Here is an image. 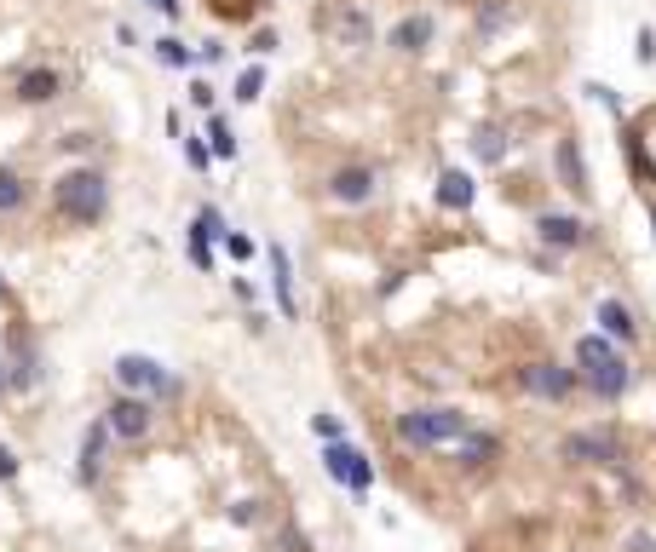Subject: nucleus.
<instances>
[{"mask_svg": "<svg viewBox=\"0 0 656 552\" xmlns=\"http://www.w3.org/2000/svg\"><path fill=\"white\" fill-rule=\"evenodd\" d=\"M52 213L70 225H98L110 213V179L104 167H70L52 179Z\"/></svg>", "mask_w": 656, "mask_h": 552, "instance_id": "obj_1", "label": "nucleus"}, {"mask_svg": "<svg viewBox=\"0 0 656 552\" xmlns=\"http://www.w3.org/2000/svg\"><path fill=\"white\" fill-rule=\"evenodd\" d=\"M576 374H582V386L593 391V397H605V403H616L633 380L628 363H622V351H616L605 334H582V340H576Z\"/></svg>", "mask_w": 656, "mask_h": 552, "instance_id": "obj_2", "label": "nucleus"}, {"mask_svg": "<svg viewBox=\"0 0 656 552\" xmlns=\"http://www.w3.org/2000/svg\"><path fill=\"white\" fill-rule=\"evenodd\" d=\"M398 437L415 443V449L461 443V437H467V414L461 409H409V414H398Z\"/></svg>", "mask_w": 656, "mask_h": 552, "instance_id": "obj_3", "label": "nucleus"}, {"mask_svg": "<svg viewBox=\"0 0 656 552\" xmlns=\"http://www.w3.org/2000/svg\"><path fill=\"white\" fill-rule=\"evenodd\" d=\"M116 386L121 391H139V397H150V403H173L179 397V374H167L156 357H144V351H127V357H116Z\"/></svg>", "mask_w": 656, "mask_h": 552, "instance_id": "obj_4", "label": "nucleus"}, {"mask_svg": "<svg viewBox=\"0 0 656 552\" xmlns=\"http://www.w3.org/2000/svg\"><path fill=\"white\" fill-rule=\"evenodd\" d=\"M104 426H110V437H116V443H144V437H150V426H156V403H150V397H139V391H121L116 403L104 409Z\"/></svg>", "mask_w": 656, "mask_h": 552, "instance_id": "obj_5", "label": "nucleus"}, {"mask_svg": "<svg viewBox=\"0 0 656 552\" xmlns=\"http://www.w3.org/2000/svg\"><path fill=\"white\" fill-rule=\"evenodd\" d=\"M323 472L340 483V489H352L357 501H363V495H369V483H375V466H369V455H363V449H352L346 437H334V443L323 449Z\"/></svg>", "mask_w": 656, "mask_h": 552, "instance_id": "obj_6", "label": "nucleus"}, {"mask_svg": "<svg viewBox=\"0 0 656 552\" xmlns=\"http://www.w3.org/2000/svg\"><path fill=\"white\" fill-rule=\"evenodd\" d=\"M0 357H6L12 391H35L41 386V351H35V340H29V328H12L6 345H0Z\"/></svg>", "mask_w": 656, "mask_h": 552, "instance_id": "obj_7", "label": "nucleus"}, {"mask_svg": "<svg viewBox=\"0 0 656 552\" xmlns=\"http://www.w3.org/2000/svg\"><path fill=\"white\" fill-rule=\"evenodd\" d=\"M375 190H380V173H375V167H363V161L340 167V173L328 179V196H334L340 207H363L369 196H375Z\"/></svg>", "mask_w": 656, "mask_h": 552, "instance_id": "obj_8", "label": "nucleus"}, {"mask_svg": "<svg viewBox=\"0 0 656 552\" xmlns=\"http://www.w3.org/2000/svg\"><path fill=\"white\" fill-rule=\"evenodd\" d=\"M564 460H587V466H622V443L610 432H570L564 437Z\"/></svg>", "mask_w": 656, "mask_h": 552, "instance_id": "obj_9", "label": "nucleus"}, {"mask_svg": "<svg viewBox=\"0 0 656 552\" xmlns=\"http://www.w3.org/2000/svg\"><path fill=\"white\" fill-rule=\"evenodd\" d=\"M536 242H541V248H553V253L582 248V242H587V225L576 219V213H536Z\"/></svg>", "mask_w": 656, "mask_h": 552, "instance_id": "obj_10", "label": "nucleus"}, {"mask_svg": "<svg viewBox=\"0 0 656 552\" xmlns=\"http://www.w3.org/2000/svg\"><path fill=\"white\" fill-rule=\"evenodd\" d=\"M524 391L530 397H547V403H559V397H570V386H576V368H559V363H530L524 374Z\"/></svg>", "mask_w": 656, "mask_h": 552, "instance_id": "obj_11", "label": "nucleus"}, {"mask_svg": "<svg viewBox=\"0 0 656 552\" xmlns=\"http://www.w3.org/2000/svg\"><path fill=\"white\" fill-rule=\"evenodd\" d=\"M58 92H64V75H58L52 64H35V69H24V75H18V87H12V98L35 110V104H52Z\"/></svg>", "mask_w": 656, "mask_h": 552, "instance_id": "obj_12", "label": "nucleus"}, {"mask_svg": "<svg viewBox=\"0 0 656 552\" xmlns=\"http://www.w3.org/2000/svg\"><path fill=\"white\" fill-rule=\"evenodd\" d=\"M104 449H110V426L93 420L87 432H81V460H75V478L81 483H98L104 478Z\"/></svg>", "mask_w": 656, "mask_h": 552, "instance_id": "obj_13", "label": "nucleus"}, {"mask_svg": "<svg viewBox=\"0 0 656 552\" xmlns=\"http://www.w3.org/2000/svg\"><path fill=\"white\" fill-rule=\"evenodd\" d=\"M271 288H277V311L288 322L300 317V299H294V265H288V248L271 242Z\"/></svg>", "mask_w": 656, "mask_h": 552, "instance_id": "obj_14", "label": "nucleus"}, {"mask_svg": "<svg viewBox=\"0 0 656 552\" xmlns=\"http://www.w3.org/2000/svg\"><path fill=\"white\" fill-rule=\"evenodd\" d=\"M553 161H559V184L582 196V190H587V161H582V144H576V138H564V144H559V156H553Z\"/></svg>", "mask_w": 656, "mask_h": 552, "instance_id": "obj_15", "label": "nucleus"}, {"mask_svg": "<svg viewBox=\"0 0 656 552\" xmlns=\"http://www.w3.org/2000/svg\"><path fill=\"white\" fill-rule=\"evenodd\" d=\"M432 35H438V29H432V18H426V12H415V18H403L398 29H392V46H398V52H426V46H432Z\"/></svg>", "mask_w": 656, "mask_h": 552, "instance_id": "obj_16", "label": "nucleus"}, {"mask_svg": "<svg viewBox=\"0 0 656 552\" xmlns=\"http://www.w3.org/2000/svg\"><path fill=\"white\" fill-rule=\"evenodd\" d=\"M438 207H449V213H467V207H472V179H467V173H455V167H449V173H438Z\"/></svg>", "mask_w": 656, "mask_h": 552, "instance_id": "obj_17", "label": "nucleus"}, {"mask_svg": "<svg viewBox=\"0 0 656 552\" xmlns=\"http://www.w3.org/2000/svg\"><path fill=\"white\" fill-rule=\"evenodd\" d=\"M599 328H605L610 340H633L639 334V322H633V311L622 299H599Z\"/></svg>", "mask_w": 656, "mask_h": 552, "instance_id": "obj_18", "label": "nucleus"}, {"mask_svg": "<svg viewBox=\"0 0 656 552\" xmlns=\"http://www.w3.org/2000/svg\"><path fill=\"white\" fill-rule=\"evenodd\" d=\"M24 207H29V179L18 167H0V219L6 213H24Z\"/></svg>", "mask_w": 656, "mask_h": 552, "instance_id": "obj_19", "label": "nucleus"}, {"mask_svg": "<svg viewBox=\"0 0 656 552\" xmlns=\"http://www.w3.org/2000/svg\"><path fill=\"white\" fill-rule=\"evenodd\" d=\"M507 150H513V138L501 133V127H478V133H472V156L484 161V167L507 161Z\"/></svg>", "mask_w": 656, "mask_h": 552, "instance_id": "obj_20", "label": "nucleus"}, {"mask_svg": "<svg viewBox=\"0 0 656 552\" xmlns=\"http://www.w3.org/2000/svg\"><path fill=\"white\" fill-rule=\"evenodd\" d=\"M495 449H501V443H495L490 432L478 437V432L467 426V437H461V466H484V460H495Z\"/></svg>", "mask_w": 656, "mask_h": 552, "instance_id": "obj_21", "label": "nucleus"}, {"mask_svg": "<svg viewBox=\"0 0 656 552\" xmlns=\"http://www.w3.org/2000/svg\"><path fill=\"white\" fill-rule=\"evenodd\" d=\"M208 138H213L208 150L219 161H236V133H231V121H225V115H213V121H208Z\"/></svg>", "mask_w": 656, "mask_h": 552, "instance_id": "obj_22", "label": "nucleus"}, {"mask_svg": "<svg viewBox=\"0 0 656 552\" xmlns=\"http://www.w3.org/2000/svg\"><path fill=\"white\" fill-rule=\"evenodd\" d=\"M156 58H162L167 69H190V64H196V52H190L179 35H162V41H156Z\"/></svg>", "mask_w": 656, "mask_h": 552, "instance_id": "obj_23", "label": "nucleus"}, {"mask_svg": "<svg viewBox=\"0 0 656 552\" xmlns=\"http://www.w3.org/2000/svg\"><path fill=\"white\" fill-rule=\"evenodd\" d=\"M190 230H196V236H208V242H225V213H219V207H196V219H190Z\"/></svg>", "mask_w": 656, "mask_h": 552, "instance_id": "obj_24", "label": "nucleus"}, {"mask_svg": "<svg viewBox=\"0 0 656 552\" xmlns=\"http://www.w3.org/2000/svg\"><path fill=\"white\" fill-rule=\"evenodd\" d=\"M259 92H265V69H259V64H248L242 75H236V92H231V98H236V104H254Z\"/></svg>", "mask_w": 656, "mask_h": 552, "instance_id": "obj_25", "label": "nucleus"}, {"mask_svg": "<svg viewBox=\"0 0 656 552\" xmlns=\"http://www.w3.org/2000/svg\"><path fill=\"white\" fill-rule=\"evenodd\" d=\"M622 144H628V161H633V179L639 184H651V156H645V144H639V133H622Z\"/></svg>", "mask_w": 656, "mask_h": 552, "instance_id": "obj_26", "label": "nucleus"}, {"mask_svg": "<svg viewBox=\"0 0 656 552\" xmlns=\"http://www.w3.org/2000/svg\"><path fill=\"white\" fill-rule=\"evenodd\" d=\"M185 248H190V265H196V271H213V242H208V236H196V230H190Z\"/></svg>", "mask_w": 656, "mask_h": 552, "instance_id": "obj_27", "label": "nucleus"}, {"mask_svg": "<svg viewBox=\"0 0 656 552\" xmlns=\"http://www.w3.org/2000/svg\"><path fill=\"white\" fill-rule=\"evenodd\" d=\"M340 41L363 46V41H369V18H363V12H346V18H340Z\"/></svg>", "mask_w": 656, "mask_h": 552, "instance_id": "obj_28", "label": "nucleus"}, {"mask_svg": "<svg viewBox=\"0 0 656 552\" xmlns=\"http://www.w3.org/2000/svg\"><path fill=\"white\" fill-rule=\"evenodd\" d=\"M311 432L323 443H334V437H346V426H340V414H311Z\"/></svg>", "mask_w": 656, "mask_h": 552, "instance_id": "obj_29", "label": "nucleus"}, {"mask_svg": "<svg viewBox=\"0 0 656 552\" xmlns=\"http://www.w3.org/2000/svg\"><path fill=\"white\" fill-rule=\"evenodd\" d=\"M185 161L196 167V173H208V167H213V150L202 144V138H185Z\"/></svg>", "mask_w": 656, "mask_h": 552, "instance_id": "obj_30", "label": "nucleus"}, {"mask_svg": "<svg viewBox=\"0 0 656 552\" xmlns=\"http://www.w3.org/2000/svg\"><path fill=\"white\" fill-rule=\"evenodd\" d=\"M225 253H231V259H254V242H248L242 230H225Z\"/></svg>", "mask_w": 656, "mask_h": 552, "instance_id": "obj_31", "label": "nucleus"}, {"mask_svg": "<svg viewBox=\"0 0 656 552\" xmlns=\"http://www.w3.org/2000/svg\"><path fill=\"white\" fill-rule=\"evenodd\" d=\"M231 524H236V529L259 524V501H236V506H231Z\"/></svg>", "mask_w": 656, "mask_h": 552, "instance_id": "obj_32", "label": "nucleus"}, {"mask_svg": "<svg viewBox=\"0 0 656 552\" xmlns=\"http://www.w3.org/2000/svg\"><path fill=\"white\" fill-rule=\"evenodd\" d=\"M18 466H24V460H18V449H6V443H0V483L18 478Z\"/></svg>", "mask_w": 656, "mask_h": 552, "instance_id": "obj_33", "label": "nucleus"}, {"mask_svg": "<svg viewBox=\"0 0 656 552\" xmlns=\"http://www.w3.org/2000/svg\"><path fill=\"white\" fill-rule=\"evenodd\" d=\"M190 104H196V110H213V87L208 81H190Z\"/></svg>", "mask_w": 656, "mask_h": 552, "instance_id": "obj_34", "label": "nucleus"}, {"mask_svg": "<svg viewBox=\"0 0 656 552\" xmlns=\"http://www.w3.org/2000/svg\"><path fill=\"white\" fill-rule=\"evenodd\" d=\"M656 58V29H639V64H651Z\"/></svg>", "mask_w": 656, "mask_h": 552, "instance_id": "obj_35", "label": "nucleus"}, {"mask_svg": "<svg viewBox=\"0 0 656 552\" xmlns=\"http://www.w3.org/2000/svg\"><path fill=\"white\" fill-rule=\"evenodd\" d=\"M248 52H277V29H259V35H254V46H248Z\"/></svg>", "mask_w": 656, "mask_h": 552, "instance_id": "obj_36", "label": "nucleus"}, {"mask_svg": "<svg viewBox=\"0 0 656 552\" xmlns=\"http://www.w3.org/2000/svg\"><path fill=\"white\" fill-rule=\"evenodd\" d=\"M628 552H656V535H645V529H639V535H628Z\"/></svg>", "mask_w": 656, "mask_h": 552, "instance_id": "obj_37", "label": "nucleus"}, {"mask_svg": "<svg viewBox=\"0 0 656 552\" xmlns=\"http://www.w3.org/2000/svg\"><path fill=\"white\" fill-rule=\"evenodd\" d=\"M219 58H225V46H219V41H208L202 52H196V64H219Z\"/></svg>", "mask_w": 656, "mask_h": 552, "instance_id": "obj_38", "label": "nucleus"}, {"mask_svg": "<svg viewBox=\"0 0 656 552\" xmlns=\"http://www.w3.org/2000/svg\"><path fill=\"white\" fill-rule=\"evenodd\" d=\"M150 6H156L162 18H179V0H150Z\"/></svg>", "mask_w": 656, "mask_h": 552, "instance_id": "obj_39", "label": "nucleus"}, {"mask_svg": "<svg viewBox=\"0 0 656 552\" xmlns=\"http://www.w3.org/2000/svg\"><path fill=\"white\" fill-rule=\"evenodd\" d=\"M0 397H12V374H6V357H0Z\"/></svg>", "mask_w": 656, "mask_h": 552, "instance_id": "obj_40", "label": "nucleus"}, {"mask_svg": "<svg viewBox=\"0 0 656 552\" xmlns=\"http://www.w3.org/2000/svg\"><path fill=\"white\" fill-rule=\"evenodd\" d=\"M0 299H6V276H0Z\"/></svg>", "mask_w": 656, "mask_h": 552, "instance_id": "obj_41", "label": "nucleus"}]
</instances>
